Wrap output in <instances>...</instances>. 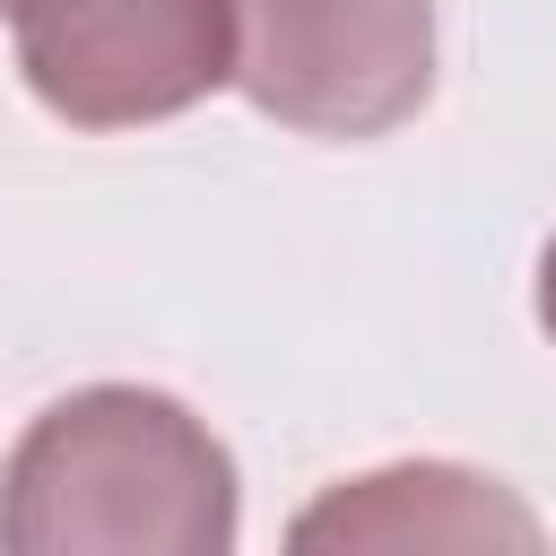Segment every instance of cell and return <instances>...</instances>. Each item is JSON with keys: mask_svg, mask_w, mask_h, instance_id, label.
Instances as JSON below:
<instances>
[{"mask_svg": "<svg viewBox=\"0 0 556 556\" xmlns=\"http://www.w3.org/2000/svg\"><path fill=\"white\" fill-rule=\"evenodd\" d=\"M235 539V460L165 391L96 382L52 400L0 478V547L17 556H208Z\"/></svg>", "mask_w": 556, "mask_h": 556, "instance_id": "cell-1", "label": "cell"}, {"mask_svg": "<svg viewBox=\"0 0 556 556\" xmlns=\"http://www.w3.org/2000/svg\"><path fill=\"white\" fill-rule=\"evenodd\" d=\"M235 87L313 139H382L434 87V0H226Z\"/></svg>", "mask_w": 556, "mask_h": 556, "instance_id": "cell-2", "label": "cell"}, {"mask_svg": "<svg viewBox=\"0 0 556 556\" xmlns=\"http://www.w3.org/2000/svg\"><path fill=\"white\" fill-rule=\"evenodd\" d=\"M17 61L61 122L122 130L226 87L235 26L226 0H52L17 26Z\"/></svg>", "mask_w": 556, "mask_h": 556, "instance_id": "cell-3", "label": "cell"}, {"mask_svg": "<svg viewBox=\"0 0 556 556\" xmlns=\"http://www.w3.org/2000/svg\"><path fill=\"white\" fill-rule=\"evenodd\" d=\"M530 547L539 521L469 469H374L295 521V547Z\"/></svg>", "mask_w": 556, "mask_h": 556, "instance_id": "cell-4", "label": "cell"}, {"mask_svg": "<svg viewBox=\"0 0 556 556\" xmlns=\"http://www.w3.org/2000/svg\"><path fill=\"white\" fill-rule=\"evenodd\" d=\"M539 321H547V339H556V243H547V261H539Z\"/></svg>", "mask_w": 556, "mask_h": 556, "instance_id": "cell-5", "label": "cell"}, {"mask_svg": "<svg viewBox=\"0 0 556 556\" xmlns=\"http://www.w3.org/2000/svg\"><path fill=\"white\" fill-rule=\"evenodd\" d=\"M43 9H52V0H0V17H9V26H26V17H43Z\"/></svg>", "mask_w": 556, "mask_h": 556, "instance_id": "cell-6", "label": "cell"}]
</instances>
